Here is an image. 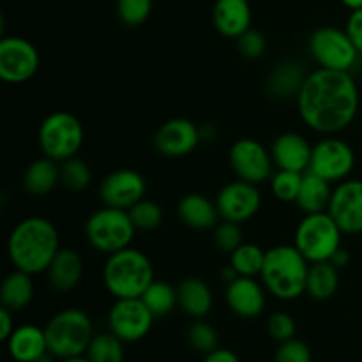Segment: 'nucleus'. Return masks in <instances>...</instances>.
<instances>
[{
  "mask_svg": "<svg viewBox=\"0 0 362 362\" xmlns=\"http://www.w3.org/2000/svg\"><path fill=\"white\" fill-rule=\"evenodd\" d=\"M154 315L147 304L136 299H117L108 311V331L113 332L124 343H134L144 339L151 332Z\"/></svg>",
  "mask_w": 362,
  "mask_h": 362,
  "instance_id": "9d476101",
  "label": "nucleus"
},
{
  "mask_svg": "<svg viewBox=\"0 0 362 362\" xmlns=\"http://www.w3.org/2000/svg\"><path fill=\"white\" fill-rule=\"evenodd\" d=\"M83 126L69 112H53L39 127V147L46 158L57 163L74 158L83 145Z\"/></svg>",
  "mask_w": 362,
  "mask_h": 362,
  "instance_id": "6e6552de",
  "label": "nucleus"
},
{
  "mask_svg": "<svg viewBox=\"0 0 362 362\" xmlns=\"http://www.w3.org/2000/svg\"><path fill=\"white\" fill-rule=\"evenodd\" d=\"M177 216L186 226L193 230H211L218 225V205L212 204L205 194L189 193L180 198Z\"/></svg>",
  "mask_w": 362,
  "mask_h": 362,
  "instance_id": "5701e85b",
  "label": "nucleus"
},
{
  "mask_svg": "<svg viewBox=\"0 0 362 362\" xmlns=\"http://www.w3.org/2000/svg\"><path fill=\"white\" fill-rule=\"evenodd\" d=\"M311 361H313V357H311L310 346L297 338L288 339V341L285 343H279L274 356V362H311Z\"/></svg>",
  "mask_w": 362,
  "mask_h": 362,
  "instance_id": "ea45409f",
  "label": "nucleus"
},
{
  "mask_svg": "<svg viewBox=\"0 0 362 362\" xmlns=\"http://www.w3.org/2000/svg\"><path fill=\"white\" fill-rule=\"evenodd\" d=\"M39 69V53L28 39L4 37L0 41V78L6 83H25Z\"/></svg>",
  "mask_w": 362,
  "mask_h": 362,
  "instance_id": "f8f14e48",
  "label": "nucleus"
},
{
  "mask_svg": "<svg viewBox=\"0 0 362 362\" xmlns=\"http://www.w3.org/2000/svg\"><path fill=\"white\" fill-rule=\"evenodd\" d=\"M300 119L322 134L349 127L359 112V88L349 71L320 69L308 74L297 94Z\"/></svg>",
  "mask_w": 362,
  "mask_h": 362,
  "instance_id": "f257e3e1",
  "label": "nucleus"
},
{
  "mask_svg": "<svg viewBox=\"0 0 362 362\" xmlns=\"http://www.w3.org/2000/svg\"><path fill=\"white\" fill-rule=\"evenodd\" d=\"M331 182L318 177L317 173L306 172L303 175V182H300L296 204L299 205L304 214H315V212L327 211L329 204H331Z\"/></svg>",
  "mask_w": 362,
  "mask_h": 362,
  "instance_id": "393cba45",
  "label": "nucleus"
},
{
  "mask_svg": "<svg viewBox=\"0 0 362 362\" xmlns=\"http://www.w3.org/2000/svg\"><path fill=\"white\" fill-rule=\"evenodd\" d=\"M141 300L147 304V308L152 311L156 318L166 317V315H170L179 306L177 288H173L172 285L165 281H158V279H154L148 285V288L141 296Z\"/></svg>",
  "mask_w": 362,
  "mask_h": 362,
  "instance_id": "c85d7f7f",
  "label": "nucleus"
},
{
  "mask_svg": "<svg viewBox=\"0 0 362 362\" xmlns=\"http://www.w3.org/2000/svg\"><path fill=\"white\" fill-rule=\"evenodd\" d=\"M59 362H90L87 356H80V357H71V359H62Z\"/></svg>",
  "mask_w": 362,
  "mask_h": 362,
  "instance_id": "09e8293b",
  "label": "nucleus"
},
{
  "mask_svg": "<svg viewBox=\"0 0 362 362\" xmlns=\"http://www.w3.org/2000/svg\"><path fill=\"white\" fill-rule=\"evenodd\" d=\"M13 311L7 310V308H0V339L7 341L9 336L14 332V317Z\"/></svg>",
  "mask_w": 362,
  "mask_h": 362,
  "instance_id": "37998d69",
  "label": "nucleus"
},
{
  "mask_svg": "<svg viewBox=\"0 0 362 362\" xmlns=\"http://www.w3.org/2000/svg\"><path fill=\"white\" fill-rule=\"evenodd\" d=\"M230 165L237 179L251 184H262L272 177L271 152L255 138H240L230 148Z\"/></svg>",
  "mask_w": 362,
  "mask_h": 362,
  "instance_id": "ddd939ff",
  "label": "nucleus"
},
{
  "mask_svg": "<svg viewBox=\"0 0 362 362\" xmlns=\"http://www.w3.org/2000/svg\"><path fill=\"white\" fill-rule=\"evenodd\" d=\"M85 356L90 362H124V341L110 331L94 334Z\"/></svg>",
  "mask_w": 362,
  "mask_h": 362,
  "instance_id": "2f4dec72",
  "label": "nucleus"
},
{
  "mask_svg": "<svg viewBox=\"0 0 362 362\" xmlns=\"http://www.w3.org/2000/svg\"><path fill=\"white\" fill-rule=\"evenodd\" d=\"M34 299V281L32 274L23 271H13L4 278L0 285V304L13 313L25 310Z\"/></svg>",
  "mask_w": 362,
  "mask_h": 362,
  "instance_id": "bb28decb",
  "label": "nucleus"
},
{
  "mask_svg": "<svg viewBox=\"0 0 362 362\" xmlns=\"http://www.w3.org/2000/svg\"><path fill=\"white\" fill-rule=\"evenodd\" d=\"M311 57L324 69L349 71L357 64L361 52L346 30L338 27H320L310 37Z\"/></svg>",
  "mask_w": 362,
  "mask_h": 362,
  "instance_id": "1a4fd4ad",
  "label": "nucleus"
},
{
  "mask_svg": "<svg viewBox=\"0 0 362 362\" xmlns=\"http://www.w3.org/2000/svg\"><path fill=\"white\" fill-rule=\"evenodd\" d=\"M48 350L59 361L80 357L87 354L94 338L90 317L78 308H67L49 318L45 327Z\"/></svg>",
  "mask_w": 362,
  "mask_h": 362,
  "instance_id": "39448f33",
  "label": "nucleus"
},
{
  "mask_svg": "<svg viewBox=\"0 0 362 362\" xmlns=\"http://www.w3.org/2000/svg\"><path fill=\"white\" fill-rule=\"evenodd\" d=\"M341 228L332 216L325 212L306 214L299 223L293 237V246L306 257L310 264L329 262L332 255L341 247Z\"/></svg>",
  "mask_w": 362,
  "mask_h": 362,
  "instance_id": "423d86ee",
  "label": "nucleus"
},
{
  "mask_svg": "<svg viewBox=\"0 0 362 362\" xmlns=\"http://www.w3.org/2000/svg\"><path fill=\"white\" fill-rule=\"evenodd\" d=\"M152 0H117V13L127 27H138L151 16Z\"/></svg>",
  "mask_w": 362,
  "mask_h": 362,
  "instance_id": "e433bc0d",
  "label": "nucleus"
},
{
  "mask_svg": "<svg viewBox=\"0 0 362 362\" xmlns=\"http://www.w3.org/2000/svg\"><path fill=\"white\" fill-rule=\"evenodd\" d=\"M345 30L354 41V45L357 46V49L362 53V7L361 9L352 11V14L349 16V21H346Z\"/></svg>",
  "mask_w": 362,
  "mask_h": 362,
  "instance_id": "79ce46f5",
  "label": "nucleus"
},
{
  "mask_svg": "<svg viewBox=\"0 0 362 362\" xmlns=\"http://www.w3.org/2000/svg\"><path fill=\"white\" fill-rule=\"evenodd\" d=\"M219 218L225 221L244 223L250 221L262 207V194L257 184L246 182V180H235L230 182L219 191L216 198Z\"/></svg>",
  "mask_w": 362,
  "mask_h": 362,
  "instance_id": "4468645a",
  "label": "nucleus"
},
{
  "mask_svg": "<svg viewBox=\"0 0 362 362\" xmlns=\"http://www.w3.org/2000/svg\"><path fill=\"white\" fill-rule=\"evenodd\" d=\"M267 331L272 339H276L278 343H285L288 339L296 338L297 325L292 315L285 313V311H278V313L271 315V318H269Z\"/></svg>",
  "mask_w": 362,
  "mask_h": 362,
  "instance_id": "58836bf2",
  "label": "nucleus"
},
{
  "mask_svg": "<svg viewBox=\"0 0 362 362\" xmlns=\"http://www.w3.org/2000/svg\"><path fill=\"white\" fill-rule=\"evenodd\" d=\"M60 251L59 230L49 219L32 216L18 223L7 239V255L14 269L27 274L48 271Z\"/></svg>",
  "mask_w": 362,
  "mask_h": 362,
  "instance_id": "f03ea898",
  "label": "nucleus"
},
{
  "mask_svg": "<svg viewBox=\"0 0 362 362\" xmlns=\"http://www.w3.org/2000/svg\"><path fill=\"white\" fill-rule=\"evenodd\" d=\"M310 262L296 246L281 244L265 253L262 283L272 297L279 300L299 299L306 293Z\"/></svg>",
  "mask_w": 362,
  "mask_h": 362,
  "instance_id": "7ed1b4c3",
  "label": "nucleus"
},
{
  "mask_svg": "<svg viewBox=\"0 0 362 362\" xmlns=\"http://www.w3.org/2000/svg\"><path fill=\"white\" fill-rule=\"evenodd\" d=\"M327 212L343 233H362V180H341L332 189Z\"/></svg>",
  "mask_w": 362,
  "mask_h": 362,
  "instance_id": "dca6fc26",
  "label": "nucleus"
},
{
  "mask_svg": "<svg viewBox=\"0 0 362 362\" xmlns=\"http://www.w3.org/2000/svg\"><path fill=\"white\" fill-rule=\"evenodd\" d=\"M204 362H240L239 356L228 349H216L205 356Z\"/></svg>",
  "mask_w": 362,
  "mask_h": 362,
  "instance_id": "c03bdc74",
  "label": "nucleus"
},
{
  "mask_svg": "<svg viewBox=\"0 0 362 362\" xmlns=\"http://www.w3.org/2000/svg\"><path fill=\"white\" fill-rule=\"evenodd\" d=\"M34 362H59V359H57V357L53 356L52 352H46L45 356H41L39 359H35Z\"/></svg>",
  "mask_w": 362,
  "mask_h": 362,
  "instance_id": "de8ad7c7",
  "label": "nucleus"
},
{
  "mask_svg": "<svg viewBox=\"0 0 362 362\" xmlns=\"http://www.w3.org/2000/svg\"><path fill=\"white\" fill-rule=\"evenodd\" d=\"M237 45H239L240 53H243L246 59H260L265 53V48H267V41H265L264 34L258 30H253V28L244 32V34L237 39Z\"/></svg>",
  "mask_w": 362,
  "mask_h": 362,
  "instance_id": "a19ab883",
  "label": "nucleus"
},
{
  "mask_svg": "<svg viewBox=\"0 0 362 362\" xmlns=\"http://www.w3.org/2000/svg\"><path fill=\"white\" fill-rule=\"evenodd\" d=\"M129 216L133 219L136 230L144 232H152L163 223V211L156 202L152 200H140L129 209Z\"/></svg>",
  "mask_w": 362,
  "mask_h": 362,
  "instance_id": "c9c22d12",
  "label": "nucleus"
},
{
  "mask_svg": "<svg viewBox=\"0 0 362 362\" xmlns=\"http://www.w3.org/2000/svg\"><path fill=\"white\" fill-rule=\"evenodd\" d=\"M7 352L16 362H34L48 350L45 329L37 325H20L7 339Z\"/></svg>",
  "mask_w": 362,
  "mask_h": 362,
  "instance_id": "412c9836",
  "label": "nucleus"
},
{
  "mask_svg": "<svg viewBox=\"0 0 362 362\" xmlns=\"http://www.w3.org/2000/svg\"><path fill=\"white\" fill-rule=\"evenodd\" d=\"M214 27L223 37L239 39L251 28V6L247 0H216L212 9Z\"/></svg>",
  "mask_w": 362,
  "mask_h": 362,
  "instance_id": "aec40b11",
  "label": "nucleus"
},
{
  "mask_svg": "<svg viewBox=\"0 0 362 362\" xmlns=\"http://www.w3.org/2000/svg\"><path fill=\"white\" fill-rule=\"evenodd\" d=\"M136 233L129 212L106 207L95 211L85 223V237L95 251L112 255L131 246Z\"/></svg>",
  "mask_w": 362,
  "mask_h": 362,
  "instance_id": "0eeeda50",
  "label": "nucleus"
},
{
  "mask_svg": "<svg viewBox=\"0 0 362 362\" xmlns=\"http://www.w3.org/2000/svg\"><path fill=\"white\" fill-rule=\"evenodd\" d=\"M187 343H189V346L193 350L207 356L212 350L219 349L218 331L211 324H207V322H204L200 318V320L191 324V327L187 329Z\"/></svg>",
  "mask_w": 362,
  "mask_h": 362,
  "instance_id": "72a5a7b5",
  "label": "nucleus"
},
{
  "mask_svg": "<svg viewBox=\"0 0 362 362\" xmlns=\"http://www.w3.org/2000/svg\"><path fill=\"white\" fill-rule=\"evenodd\" d=\"M339 288V269L331 262H317L310 265L306 293L315 300H327Z\"/></svg>",
  "mask_w": 362,
  "mask_h": 362,
  "instance_id": "cd10ccee",
  "label": "nucleus"
},
{
  "mask_svg": "<svg viewBox=\"0 0 362 362\" xmlns=\"http://www.w3.org/2000/svg\"><path fill=\"white\" fill-rule=\"evenodd\" d=\"M339 2H341L343 6L349 7V9H352V11L361 9V7H362V0H339Z\"/></svg>",
  "mask_w": 362,
  "mask_h": 362,
  "instance_id": "49530a36",
  "label": "nucleus"
},
{
  "mask_svg": "<svg viewBox=\"0 0 362 362\" xmlns=\"http://www.w3.org/2000/svg\"><path fill=\"white\" fill-rule=\"evenodd\" d=\"M90 180V168H88L87 163L78 159L76 156L60 163V184H62L67 191L80 193V191L87 189Z\"/></svg>",
  "mask_w": 362,
  "mask_h": 362,
  "instance_id": "473e14b6",
  "label": "nucleus"
},
{
  "mask_svg": "<svg viewBox=\"0 0 362 362\" xmlns=\"http://www.w3.org/2000/svg\"><path fill=\"white\" fill-rule=\"evenodd\" d=\"M304 173L290 172V170H278V173L271 177L272 194L279 202H296L299 194L300 182Z\"/></svg>",
  "mask_w": 362,
  "mask_h": 362,
  "instance_id": "f704fd0d",
  "label": "nucleus"
},
{
  "mask_svg": "<svg viewBox=\"0 0 362 362\" xmlns=\"http://www.w3.org/2000/svg\"><path fill=\"white\" fill-rule=\"evenodd\" d=\"M60 184V166L59 163L49 158L35 159L28 165L23 173V187L27 193L34 197L49 194Z\"/></svg>",
  "mask_w": 362,
  "mask_h": 362,
  "instance_id": "a878e982",
  "label": "nucleus"
},
{
  "mask_svg": "<svg viewBox=\"0 0 362 362\" xmlns=\"http://www.w3.org/2000/svg\"><path fill=\"white\" fill-rule=\"evenodd\" d=\"M304 80L306 76H304L303 66L296 62H286L279 66L272 74L271 90L279 98H292V95L299 94Z\"/></svg>",
  "mask_w": 362,
  "mask_h": 362,
  "instance_id": "7c9ffc66",
  "label": "nucleus"
},
{
  "mask_svg": "<svg viewBox=\"0 0 362 362\" xmlns=\"http://www.w3.org/2000/svg\"><path fill=\"white\" fill-rule=\"evenodd\" d=\"M265 253L267 251H264L257 244L243 243L233 253H230V265L235 269L239 276L255 278V276H260L264 269Z\"/></svg>",
  "mask_w": 362,
  "mask_h": 362,
  "instance_id": "c756f323",
  "label": "nucleus"
},
{
  "mask_svg": "<svg viewBox=\"0 0 362 362\" xmlns=\"http://www.w3.org/2000/svg\"><path fill=\"white\" fill-rule=\"evenodd\" d=\"M147 184L134 170H115L103 179L99 186V198L106 207L129 211L134 204L144 200Z\"/></svg>",
  "mask_w": 362,
  "mask_h": 362,
  "instance_id": "2eb2a0df",
  "label": "nucleus"
},
{
  "mask_svg": "<svg viewBox=\"0 0 362 362\" xmlns=\"http://www.w3.org/2000/svg\"><path fill=\"white\" fill-rule=\"evenodd\" d=\"M226 304L240 318H257L265 310L264 286L255 278L239 276L226 285Z\"/></svg>",
  "mask_w": 362,
  "mask_h": 362,
  "instance_id": "a211bd4d",
  "label": "nucleus"
},
{
  "mask_svg": "<svg viewBox=\"0 0 362 362\" xmlns=\"http://www.w3.org/2000/svg\"><path fill=\"white\" fill-rule=\"evenodd\" d=\"M356 165V154L346 141L327 136L318 141L311 154L310 170L329 182H339L350 175Z\"/></svg>",
  "mask_w": 362,
  "mask_h": 362,
  "instance_id": "9b49d317",
  "label": "nucleus"
},
{
  "mask_svg": "<svg viewBox=\"0 0 362 362\" xmlns=\"http://www.w3.org/2000/svg\"><path fill=\"white\" fill-rule=\"evenodd\" d=\"M202 141L200 127L187 119L166 120L154 136V145L166 158H184Z\"/></svg>",
  "mask_w": 362,
  "mask_h": 362,
  "instance_id": "f3484780",
  "label": "nucleus"
},
{
  "mask_svg": "<svg viewBox=\"0 0 362 362\" xmlns=\"http://www.w3.org/2000/svg\"><path fill=\"white\" fill-rule=\"evenodd\" d=\"M177 296H179V306L187 317L200 318L207 317L214 304L211 288L207 283L200 278H187L177 286Z\"/></svg>",
  "mask_w": 362,
  "mask_h": 362,
  "instance_id": "b1692460",
  "label": "nucleus"
},
{
  "mask_svg": "<svg viewBox=\"0 0 362 362\" xmlns=\"http://www.w3.org/2000/svg\"><path fill=\"white\" fill-rule=\"evenodd\" d=\"M103 281L115 299H136L154 281V267L147 255L129 246L108 255Z\"/></svg>",
  "mask_w": 362,
  "mask_h": 362,
  "instance_id": "20e7f679",
  "label": "nucleus"
},
{
  "mask_svg": "<svg viewBox=\"0 0 362 362\" xmlns=\"http://www.w3.org/2000/svg\"><path fill=\"white\" fill-rule=\"evenodd\" d=\"M244 243V233L239 223L225 221L214 226V244L223 253H233Z\"/></svg>",
  "mask_w": 362,
  "mask_h": 362,
  "instance_id": "4c0bfd02",
  "label": "nucleus"
},
{
  "mask_svg": "<svg viewBox=\"0 0 362 362\" xmlns=\"http://www.w3.org/2000/svg\"><path fill=\"white\" fill-rule=\"evenodd\" d=\"M313 147L310 141L299 133H283L274 140L271 147V156L278 170L306 173L310 170Z\"/></svg>",
  "mask_w": 362,
  "mask_h": 362,
  "instance_id": "6ab92c4d",
  "label": "nucleus"
},
{
  "mask_svg": "<svg viewBox=\"0 0 362 362\" xmlns=\"http://www.w3.org/2000/svg\"><path fill=\"white\" fill-rule=\"evenodd\" d=\"M329 262H331V264L334 265V267H338V269L346 267V265H349V262H350V255H349V251L343 250V247H339V250L336 251L334 255H332L331 260H329Z\"/></svg>",
  "mask_w": 362,
  "mask_h": 362,
  "instance_id": "a18cd8bd",
  "label": "nucleus"
},
{
  "mask_svg": "<svg viewBox=\"0 0 362 362\" xmlns=\"http://www.w3.org/2000/svg\"><path fill=\"white\" fill-rule=\"evenodd\" d=\"M48 283L55 292L66 293L76 288L83 276V260L74 250H60L46 271Z\"/></svg>",
  "mask_w": 362,
  "mask_h": 362,
  "instance_id": "4be33fe9",
  "label": "nucleus"
}]
</instances>
